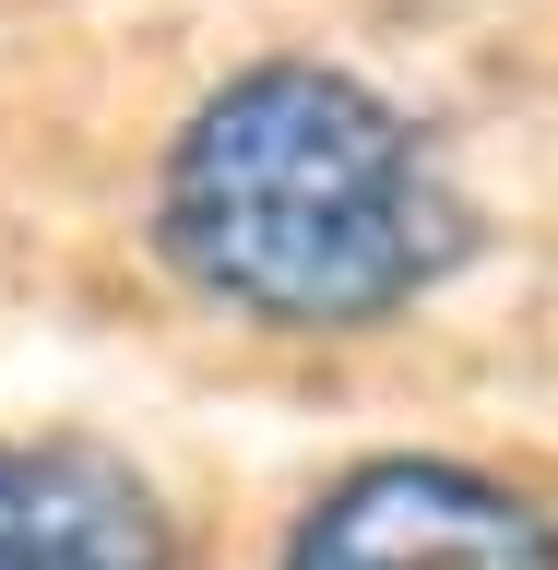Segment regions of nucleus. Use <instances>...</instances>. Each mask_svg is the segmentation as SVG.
Listing matches in <instances>:
<instances>
[{
  "label": "nucleus",
  "mask_w": 558,
  "mask_h": 570,
  "mask_svg": "<svg viewBox=\"0 0 558 570\" xmlns=\"http://www.w3.org/2000/svg\"><path fill=\"white\" fill-rule=\"evenodd\" d=\"M155 262L249 333H381L476 262V203L369 71H214L155 155Z\"/></svg>",
  "instance_id": "1"
},
{
  "label": "nucleus",
  "mask_w": 558,
  "mask_h": 570,
  "mask_svg": "<svg viewBox=\"0 0 558 570\" xmlns=\"http://www.w3.org/2000/svg\"><path fill=\"white\" fill-rule=\"evenodd\" d=\"M0 570H190V523L107 440H0Z\"/></svg>",
  "instance_id": "3"
},
{
  "label": "nucleus",
  "mask_w": 558,
  "mask_h": 570,
  "mask_svg": "<svg viewBox=\"0 0 558 570\" xmlns=\"http://www.w3.org/2000/svg\"><path fill=\"white\" fill-rule=\"evenodd\" d=\"M274 570H558V499L463 452H356L285 511Z\"/></svg>",
  "instance_id": "2"
}]
</instances>
